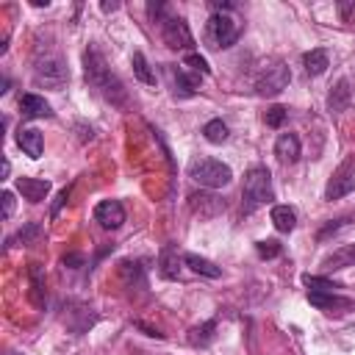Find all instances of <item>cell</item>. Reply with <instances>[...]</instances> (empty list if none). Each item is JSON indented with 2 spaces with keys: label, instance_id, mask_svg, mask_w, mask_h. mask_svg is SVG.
Returning a JSON list of instances; mask_svg holds the SVG:
<instances>
[{
  "label": "cell",
  "instance_id": "obj_1",
  "mask_svg": "<svg viewBox=\"0 0 355 355\" xmlns=\"http://www.w3.org/2000/svg\"><path fill=\"white\" fill-rule=\"evenodd\" d=\"M83 75H86V83H89L105 103H111V105H125V103H128V92H125L122 80L108 69L105 58H103L94 47H89V50L83 53Z\"/></svg>",
  "mask_w": 355,
  "mask_h": 355
},
{
  "label": "cell",
  "instance_id": "obj_2",
  "mask_svg": "<svg viewBox=\"0 0 355 355\" xmlns=\"http://www.w3.org/2000/svg\"><path fill=\"white\" fill-rule=\"evenodd\" d=\"M269 200H275L272 191V175L266 166H252L244 175V189H241V208L244 214L258 211L261 205H266Z\"/></svg>",
  "mask_w": 355,
  "mask_h": 355
},
{
  "label": "cell",
  "instance_id": "obj_3",
  "mask_svg": "<svg viewBox=\"0 0 355 355\" xmlns=\"http://www.w3.org/2000/svg\"><path fill=\"white\" fill-rule=\"evenodd\" d=\"M189 178L205 189H222L233 180V172L227 164L216 158H191L189 161Z\"/></svg>",
  "mask_w": 355,
  "mask_h": 355
},
{
  "label": "cell",
  "instance_id": "obj_4",
  "mask_svg": "<svg viewBox=\"0 0 355 355\" xmlns=\"http://www.w3.org/2000/svg\"><path fill=\"white\" fill-rule=\"evenodd\" d=\"M236 39H239V22L230 14L214 11L208 17V25H205V42L214 50H225V47H233Z\"/></svg>",
  "mask_w": 355,
  "mask_h": 355
},
{
  "label": "cell",
  "instance_id": "obj_5",
  "mask_svg": "<svg viewBox=\"0 0 355 355\" xmlns=\"http://www.w3.org/2000/svg\"><path fill=\"white\" fill-rule=\"evenodd\" d=\"M161 36L166 42V47L172 50H186V53H194V36L189 31V22L183 17H175L169 14L164 22H161Z\"/></svg>",
  "mask_w": 355,
  "mask_h": 355
},
{
  "label": "cell",
  "instance_id": "obj_6",
  "mask_svg": "<svg viewBox=\"0 0 355 355\" xmlns=\"http://www.w3.org/2000/svg\"><path fill=\"white\" fill-rule=\"evenodd\" d=\"M288 80H291L288 67H286V64H272V67H266V69L258 75L255 92H258L261 97H275V94H280V92L288 86Z\"/></svg>",
  "mask_w": 355,
  "mask_h": 355
},
{
  "label": "cell",
  "instance_id": "obj_7",
  "mask_svg": "<svg viewBox=\"0 0 355 355\" xmlns=\"http://www.w3.org/2000/svg\"><path fill=\"white\" fill-rule=\"evenodd\" d=\"M355 189V158H347L330 178L327 189H324V200H338L344 194H349Z\"/></svg>",
  "mask_w": 355,
  "mask_h": 355
},
{
  "label": "cell",
  "instance_id": "obj_8",
  "mask_svg": "<svg viewBox=\"0 0 355 355\" xmlns=\"http://www.w3.org/2000/svg\"><path fill=\"white\" fill-rule=\"evenodd\" d=\"M94 222L103 227V230H116L122 227L125 222V208L119 200H103L94 205Z\"/></svg>",
  "mask_w": 355,
  "mask_h": 355
},
{
  "label": "cell",
  "instance_id": "obj_9",
  "mask_svg": "<svg viewBox=\"0 0 355 355\" xmlns=\"http://www.w3.org/2000/svg\"><path fill=\"white\" fill-rule=\"evenodd\" d=\"M33 78H36V83H44V86H61V83H67L69 72L61 58H44L36 64Z\"/></svg>",
  "mask_w": 355,
  "mask_h": 355
},
{
  "label": "cell",
  "instance_id": "obj_10",
  "mask_svg": "<svg viewBox=\"0 0 355 355\" xmlns=\"http://www.w3.org/2000/svg\"><path fill=\"white\" fill-rule=\"evenodd\" d=\"M189 208L197 216L211 219V216H216V214L225 211V200L219 194H211V191H194V194H189Z\"/></svg>",
  "mask_w": 355,
  "mask_h": 355
},
{
  "label": "cell",
  "instance_id": "obj_11",
  "mask_svg": "<svg viewBox=\"0 0 355 355\" xmlns=\"http://www.w3.org/2000/svg\"><path fill=\"white\" fill-rule=\"evenodd\" d=\"M17 191L28 202H42L50 194V180H42V178H17Z\"/></svg>",
  "mask_w": 355,
  "mask_h": 355
},
{
  "label": "cell",
  "instance_id": "obj_12",
  "mask_svg": "<svg viewBox=\"0 0 355 355\" xmlns=\"http://www.w3.org/2000/svg\"><path fill=\"white\" fill-rule=\"evenodd\" d=\"M308 302L322 308V311H344V308H352V300L347 297H338L336 291H308Z\"/></svg>",
  "mask_w": 355,
  "mask_h": 355
},
{
  "label": "cell",
  "instance_id": "obj_13",
  "mask_svg": "<svg viewBox=\"0 0 355 355\" xmlns=\"http://www.w3.org/2000/svg\"><path fill=\"white\" fill-rule=\"evenodd\" d=\"M349 100H352L349 80L341 78V80L330 89V94H327V108H330V114H341V111H347V108H349Z\"/></svg>",
  "mask_w": 355,
  "mask_h": 355
},
{
  "label": "cell",
  "instance_id": "obj_14",
  "mask_svg": "<svg viewBox=\"0 0 355 355\" xmlns=\"http://www.w3.org/2000/svg\"><path fill=\"white\" fill-rule=\"evenodd\" d=\"M17 144L22 147V153L28 158H39L42 150H44V141H42V133L36 128H19L17 130Z\"/></svg>",
  "mask_w": 355,
  "mask_h": 355
},
{
  "label": "cell",
  "instance_id": "obj_15",
  "mask_svg": "<svg viewBox=\"0 0 355 355\" xmlns=\"http://www.w3.org/2000/svg\"><path fill=\"white\" fill-rule=\"evenodd\" d=\"M19 111L28 119H39V116H50L53 114L50 103L44 97H39V94H22L19 97Z\"/></svg>",
  "mask_w": 355,
  "mask_h": 355
},
{
  "label": "cell",
  "instance_id": "obj_16",
  "mask_svg": "<svg viewBox=\"0 0 355 355\" xmlns=\"http://www.w3.org/2000/svg\"><path fill=\"white\" fill-rule=\"evenodd\" d=\"M275 155L283 164H294L300 158V139L294 133H280L275 141Z\"/></svg>",
  "mask_w": 355,
  "mask_h": 355
},
{
  "label": "cell",
  "instance_id": "obj_17",
  "mask_svg": "<svg viewBox=\"0 0 355 355\" xmlns=\"http://www.w3.org/2000/svg\"><path fill=\"white\" fill-rule=\"evenodd\" d=\"M302 67H305L308 75H322V72L330 67V55H327V50H322V47L308 50V53L302 55Z\"/></svg>",
  "mask_w": 355,
  "mask_h": 355
},
{
  "label": "cell",
  "instance_id": "obj_18",
  "mask_svg": "<svg viewBox=\"0 0 355 355\" xmlns=\"http://www.w3.org/2000/svg\"><path fill=\"white\" fill-rule=\"evenodd\" d=\"M158 272H161V277H166V280H175L178 275H180V261H178V250L172 247V244H166L164 250H161V258H158Z\"/></svg>",
  "mask_w": 355,
  "mask_h": 355
},
{
  "label": "cell",
  "instance_id": "obj_19",
  "mask_svg": "<svg viewBox=\"0 0 355 355\" xmlns=\"http://www.w3.org/2000/svg\"><path fill=\"white\" fill-rule=\"evenodd\" d=\"M172 83H175V92L178 94L191 97L197 92V86H200V75H189L183 67H178V69H172Z\"/></svg>",
  "mask_w": 355,
  "mask_h": 355
},
{
  "label": "cell",
  "instance_id": "obj_20",
  "mask_svg": "<svg viewBox=\"0 0 355 355\" xmlns=\"http://www.w3.org/2000/svg\"><path fill=\"white\" fill-rule=\"evenodd\" d=\"M352 263H355V244H344L333 255L324 258V269L327 272H336V269H344V266H352Z\"/></svg>",
  "mask_w": 355,
  "mask_h": 355
},
{
  "label": "cell",
  "instance_id": "obj_21",
  "mask_svg": "<svg viewBox=\"0 0 355 355\" xmlns=\"http://www.w3.org/2000/svg\"><path fill=\"white\" fill-rule=\"evenodd\" d=\"M269 216H272V225H275L280 233H291L294 225H297V214H294V208H288V205H275Z\"/></svg>",
  "mask_w": 355,
  "mask_h": 355
},
{
  "label": "cell",
  "instance_id": "obj_22",
  "mask_svg": "<svg viewBox=\"0 0 355 355\" xmlns=\"http://www.w3.org/2000/svg\"><path fill=\"white\" fill-rule=\"evenodd\" d=\"M183 263H186L191 272L205 275V277H219V275H222V269H219L216 263H211L208 258H200V255H194V252H186V255H183Z\"/></svg>",
  "mask_w": 355,
  "mask_h": 355
},
{
  "label": "cell",
  "instance_id": "obj_23",
  "mask_svg": "<svg viewBox=\"0 0 355 355\" xmlns=\"http://www.w3.org/2000/svg\"><path fill=\"white\" fill-rule=\"evenodd\" d=\"M214 330H216V322H214V319H208V322L191 327V330H189V344H191V347H208V344L214 341Z\"/></svg>",
  "mask_w": 355,
  "mask_h": 355
},
{
  "label": "cell",
  "instance_id": "obj_24",
  "mask_svg": "<svg viewBox=\"0 0 355 355\" xmlns=\"http://www.w3.org/2000/svg\"><path fill=\"white\" fill-rule=\"evenodd\" d=\"M28 277H31V300L42 308V305H44V300H47V297L42 294V291H44V272H42V266H39V263H31Z\"/></svg>",
  "mask_w": 355,
  "mask_h": 355
},
{
  "label": "cell",
  "instance_id": "obj_25",
  "mask_svg": "<svg viewBox=\"0 0 355 355\" xmlns=\"http://www.w3.org/2000/svg\"><path fill=\"white\" fill-rule=\"evenodd\" d=\"M130 64H133V75L144 83V86H155V72L150 69V64H147V58H144V53H133V58H130Z\"/></svg>",
  "mask_w": 355,
  "mask_h": 355
},
{
  "label": "cell",
  "instance_id": "obj_26",
  "mask_svg": "<svg viewBox=\"0 0 355 355\" xmlns=\"http://www.w3.org/2000/svg\"><path fill=\"white\" fill-rule=\"evenodd\" d=\"M202 136H205L211 144H222V141H227L230 130H227V125H225L222 119H211V122H205V128H202Z\"/></svg>",
  "mask_w": 355,
  "mask_h": 355
},
{
  "label": "cell",
  "instance_id": "obj_27",
  "mask_svg": "<svg viewBox=\"0 0 355 355\" xmlns=\"http://www.w3.org/2000/svg\"><path fill=\"white\" fill-rule=\"evenodd\" d=\"M255 252L269 261V258H277V255L283 252V247H280V241H275V239H261V241H255Z\"/></svg>",
  "mask_w": 355,
  "mask_h": 355
},
{
  "label": "cell",
  "instance_id": "obj_28",
  "mask_svg": "<svg viewBox=\"0 0 355 355\" xmlns=\"http://www.w3.org/2000/svg\"><path fill=\"white\" fill-rule=\"evenodd\" d=\"M302 283L308 286V291H336L338 286L327 277H319V275H302Z\"/></svg>",
  "mask_w": 355,
  "mask_h": 355
},
{
  "label": "cell",
  "instance_id": "obj_29",
  "mask_svg": "<svg viewBox=\"0 0 355 355\" xmlns=\"http://www.w3.org/2000/svg\"><path fill=\"white\" fill-rule=\"evenodd\" d=\"M42 233V227L36 225V222H28L25 227H19L17 230V236L14 239H8V241H19V244H33V239Z\"/></svg>",
  "mask_w": 355,
  "mask_h": 355
},
{
  "label": "cell",
  "instance_id": "obj_30",
  "mask_svg": "<svg viewBox=\"0 0 355 355\" xmlns=\"http://www.w3.org/2000/svg\"><path fill=\"white\" fill-rule=\"evenodd\" d=\"M189 69H194L197 75H208L211 72V67H208V61L200 55V53H186V61H183Z\"/></svg>",
  "mask_w": 355,
  "mask_h": 355
},
{
  "label": "cell",
  "instance_id": "obj_31",
  "mask_svg": "<svg viewBox=\"0 0 355 355\" xmlns=\"http://www.w3.org/2000/svg\"><path fill=\"white\" fill-rule=\"evenodd\" d=\"M286 116H288V111H286L283 105H272V108L266 111V116H263V119H266V125H269V128H280V125L286 122Z\"/></svg>",
  "mask_w": 355,
  "mask_h": 355
},
{
  "label": "cell",
  "instance_id": "obj_32",
  "mask_svg": "<svg viewBox=\"0 0 355 355\" xmlns=\"http://www.w3.org/2000/svg\"><path fill=\"white\" fill-rule=\"evenodd\" d=\"M349 222H355L352 216H344V219H336V222H327L322 230H319V241H324L327 236H333V233H338L344 225H349Z\"/></svg>",
  "mask_w": 355,
  "mask_h": 355
},
{
  "label": "cell",
  "instance_id": "obj_33",
  "mask_svg": "<svg viewBox=\"0 0 355 355\" xmlns=\"http://www.w3.org/2000/svg\"><path fill=\"white\" fill-rule=\"evenodd\" d=\"M147 14L153 22H164L169 17V8H166V3H147Z\"/></svg>",
  "mask_w": 355,
  "mask_h": 355
},
{
  "label": "cell",
  "instance_id": "obj_34",
  "mask_svg": "<svg viewBox=\"0 0 355 355\" xmlns=\"http://www.w3.org/2000/svg\"><path fill=\"white\" fill-rule=\"evenodd\" d=\"M0 200H3V219H11V214H14V194L11 191H3Z\"/></svg>",
  "mask_w": 355,
  "mask_h": 355
},
{
  "label": "cell",
  "instance_id": "obj_35",
  "mask_svg": "<svg viewBox=\"0 0 355 355\" xmlns=\"http://www.w3.org/2000/svg\"><path fill=\"white\" fill-rule=\"evenodd\" d=\"M67 197H69V189H61L58 197H55V202H53V208H50V216H58V211H61V205L67 202Z\"/></svg>",
  "mask_w": 355,
  "mask_h": 355
},
{
  "label": "cell",
  "instance_id": "obj_36",
  "mask_svg": "<svg viewBox=\"0 0 355 355\" xmlns=\"http://www.w3.org/2000/svg\"><path fill=\"white\" fill-rule=\"evenodd\" d=\"M136 327H139V330H144L147 336H155V338H164V333H161L158 327H150V324H144V322H136Z\"/></svg>",
  "mask_w": 355,
  "mask_h": 355
},
{
  "label": "cell",
  "instance_id": "obj_37",
  "mask_svg": "<svg viewBox=\"0 0 355 355\" xmlns=\"http://www.w3.org/2000/svg\"><path fill=\"white\" fill-rule=\"evenodd\" d=\"M78 263H83V258H80L78 252H72V255H64V266H72V269H78Z\"/></svg>",
  "mask_w": 355,
  "mask_h": 355
},
{
  "label": "cell",
  "instance_id": "obj_38",
  "mask_svg": "<svg viewBox=\"0 0 355 355\" xmlns=\"http://www.w3.org/2000/svg\"><path fill=\"white\" fill-rule=\"evenodd\" d=\"M8 355H19V352H8Z\"/></svg>",
  "mask_w": 355,
  "mask_h": 355
}]
</instances>
